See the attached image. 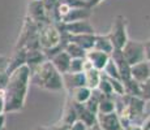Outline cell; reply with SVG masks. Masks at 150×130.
Segmentation results:
<instances>
[{"label":"cell","instance_id":"1","mask_svg":"<svg viewBox=\"0 0 150 130\" xmlns=\"http://www.w3.org/2000/svg\"><path fill=\"white\" fill-rule=\"evenodd\" d=\"M31 81V72L29 66L25 64L9 74L8 83L4 89L5 100V115L14 113L24 109L26 102L29 86Z\"/></svg>","mask_w":150,"mask_h":130},{"label":"cell","instance_id":"2","mask_svg":"<svg viewBox=\"0 0 150 130\" xmlns=\"http://www.w3.org/2000/svg\"><path fill=\"white\" fill-rule=\"evenodd\" d=\"M37 86L47 91H62L64 89L63 74L57 72L50 60H46L43 64L31 73Z\"/></svg>","mask_w":150,"mask_h":130},{"label":"cell","instance_id":"3","mask_svg":"<svg viewBox=\"0 0 150 130\" xmlns=\"http://www.w3.org/2000/svg\"><path fill=\"white\" fill-rule=\"evenodd\" d=\"M38 40L42 51L47 56V60L56 52L63 50L64 39L59 27L54 22H46L38 29Z\"/></svg>","mask_w":150,"mask_h":130},{"label":"cell","instance_id":"4","mask_svg":"<svg viewBox=\"0 0 150 130\" xmlns=\"http://www.w3.org/2000/svg\"><path fill=\"white\" fill-rule=\"evenodd\" d=\"M108 37L112 42L115 50H122L124 44L128 40V26H127V18L122 14H117L114 18L111 29L108 31Z\"/></svg>","mask_w":150,"mask_h":130},{"label":"cell","instance_id":"5","mask_svg":"<svg viewBox=\"0 0 150 130\" xmlns=\"http://www.w3.org/2000/svg\"><path fill=\"white\" fill-rule=\"evenodd\" d=\"M123 56L129 65H134L137 63L145 61V51H144V42L128 39L122 48Z\"/></svg>","mask_w":150,"mask_h":130},{"label":"cell","instance_id":"6","mask_svg":"<svg viewBox=\"0 0 150 130\" xmlns=\"http://www.w3.org/2000/svg\"><path fill=\"white\" fill-rule=\"evenodd\" d=\"M59 30L67 35H79V34H96V29L90 20H82V21L73 22H59L56 24Z\"/></svg>","mask_w":150,"mask_h":130},{"label":"cell","instance_id":"7","mask_svg":"<svg viewBox=\"0 0 150 130\" xmlns=\"http://www.w3.org/2000/svg\"><path fill=\"white\" fill-rule=\"evenodd\" d=\"M97 122L103 130H124L116 111L110 112V113H98Z\"/></svg>","mask_w":150,"mask_h":130},{"label":"cell","instance_id":"8","mask_svg":"<svg viewBox=\"0 0 150 130\" xmlns=\"http://www.w3.org/2000/svg\"><path fill=\"white\" fill-rule=\"evenodd\" d=\"M28 17L38 26L46 24V22H50L47 12H46L45 5H43L42 1H29Z\"/></svg>","mask_w":150,"mask_h":130},{"label":"cell","instance_id":"9","mask_svg":"<svg viewBox=\"0 0 150 130\" xmlns=\"http://www.w3.org/2000/svg\"><path fill=\"white\" fill-rule=\"evenodd\" d=\"M110 56H111L112 61L115 63L117 70H119L120 79L125 81V79H128V78H131V65H129L128 63H127V60L124 59L122 50H114Z\"/></svg>","mask_w":150,"mask_h":130},{"label":"cell","instance_id":"10","mask_svg":"<svg viewBox=\"0 0 150 130\" xmlns=\"http://www.w3.org/2000/svg\"><path fill=\"white\" fill-rule=\"evenodd\" d=\"M85 57L91 63L93 68L102 72L103 69H105V66L107 65V63L110 61V57L111 56H110L108 53H105V52H100V51H97V50H94V48H91V50H89L86 52Z\"/></svg>","mask_w":150,"mask_h":130},{"label":"cell","instance_id":"11","mask_svg":"<svg viewBox=\"0 0 150 130\" xmlns=\"http://www.w3.org/2000/svg\"><path fill=\"white\" fill-rule=\"evenodd\" d=\"M93 16V9L88 7L83 8H72L69 12L62 18L60 22H73V21H82V20H90ZM59 24V22H57Z\"/></svg>","mask_w":150,"mask_h":130},{"label":"cell","instance_id":"12","mask_svg":"<svg viewBox=\"0 0 150 130\" xmlns=\"http://www.w3.org/2000/svg\"><path fill=\"white\" fill-rule=\"evenodd\" d=\"M46 60H47V56H46L45 52H43L41 48L26 50V65L29 66L31 73H33L37 68H39Z\"/></svg>","mask_w":150,"mask_h":130},{"label":"cell","instance_id":"13","mask_svg":"<svg viewBox=\"0 0 150 130\" xmlns=\"http://www.w3.org/2000/svg\"><path fill=\"white\" fill-rule=\"evenodd\" d=\"M62 33V31H60ZM63 34V33H62ZM65 40L73 42L76 44H79L81 48H83L86 52L94 47V39H96V34H79V35H67L63 34Z\"/></svg>","mask_w":150,"mask_h":130},{"label":"cell","instance_id":"14","mask_svg":"<svg viewBox=\"0 0 150 130\" xmlns=\"http://www.w3.org/2000/svg\"><path fill=\"white\" fill-rule=\"evenodd\" d=\"M51 63H52V65L55 66V68L57 69V72L62 74H65L68 73V69H69V64H71V56L65 52L64 50L56 52L55 55H52V56L50 57Z\"/></svg>","mask_w":150,"mask_h":130},{"label":"cell","instance_id":"15","mask_svg":"<svg viewBox=\"0 0 150 130\" xmlns=\"http://www.w3.org/2000/svg\"><path fill=\"white\" fill-rule=\"evenodd\" d=\"M131 78L137 81L138 83H144L150 78V70H149V63L141 61L134 65H131Z\"/></svg>","mask_w":150,"mask_h":130},{"label":"cell","instance_id":"16","mask_svg":"<svg viewBox=\"0 0 150 130\" xmlns=\"http://www.w3.org/2000/svg\"><path fill=\"white\" fill-rule=\"evenodd\" d=\"M91 92H93V90L89 89L88 86H79V87L68 90V98L74 103L83 104L91 96Z\"/></svg>","mask_w":150,"mask_h":130},{"label":"cell","instance_id":"17","mask_svg":"<svg viewBox=\"0 0 150 130\" xmlns=\"http://www.w3.org/2000/svg\"><path fill=\"white\" fill-rule=\"evenodd\" d=\"M26 64V50L25 48H16V52L13 53V56L9 59L7 66V73L11 74L13 70H16L17 68Z\"/></svg>","mask_w":150,"mask_h":130},{"label":"cell","instance_id":"18","mask_svg":"<svg viewBox=\"0 0 150 130\" xmlns=\"http://www.w3.org/2000/svg\"><path fill=\"white\" fill-rule=\"evenodd\" d=\"M63 82H64V89L67 91L71 89L79 87V86H86L83 73H65L63 74Z\"/></svg>","mask_w":150,"mask_h":130},{"label":"cell","instance_id":"19","mask_svg":"<svg viewBox=\"0 0 150 130\" xmlns=\"http://www.w3.org/2000/svg\"><path fill=\"white\" fill-rule=\"evenodd\" d=\"M94 50L105 52V53L111 55L112 51L115 50L114 46H112V42L110 39L108 34H97L96 33V39H94Z\"/></svg>","mask_w":150,"mask_h":130},{"label":"cell","instance_id":"20","mask_svg":"<svg viewBox=\"0 0 150 130\" xmlns=\"http://www.w3.org/2000/svg\"><path fill=\"white\" fill-rule=\"evenodd\" d=\"M77 120H79V117H77L76 105H74V103L68 98L67 104H65V107H64L63 116L60 118V122L64 124V125H72V124L76 122Z\"/></svg>","mask_w":150,"mask_h":130},{"label":"cell","instance_id":"21","mask_svg":"<svg viewBox=\"0 0 150 130\" xmlns=\"http://www.w3.org/2000/svg\"><path fill=\"white\" fill-rule=\"evenodd\" d=\"M74 105H76L77 117H79V120L82 121L86 126H91V125H94V124H97V115L91 113L89 109H86L83 104L74 103Z\"/></svg>","mask_w":150,"mask_h":130},{"label":"cell","instance_id":"22","mask_svg":"<svg viewBox=\"0 0 150 130\" xmlns=\"http://www.w3.org/2000/svg\"><path fill=\"white\" fill-rule=\"evenodd\" d=\"M83 76H85V85L89 89H91V90L98 89V85H99L100 78H102V72L96 68H91L89 70L83 72Z\"/></svg>","mask_w":150,"mask_h":130},{"label":"cell","instance_id":"23","mask_svg":"<svg viewBox=\"0 0 150 130\" xmlns=\"http://www.w3.org/2000/svg\"><path fill=\"white\" fill-rule=\"evenodd\" d=\"M63 39H64V37H63ZM63 50L71 56V59H83V57L86 56V51L83 50V48H81L79 44H76V43L69 42V40H65V39H64Z\"/></svg>","mask_w":150,"mask_h":130},{"label":"cell","instance_id":"24","mask_svg":"<svg viewBox=\"0 0 150 130\" xmlns=\"http://www.w3.org/2000/svg\"><path fill=\"white\" fill-rule=\"evenodd\" d=\"M116 109V103H115V96H106L102 94V98L99 100V107H98V113H110Z\"/></svg>","mask_w":150,"mask_h":130},{"label":"cell","instance_id":"25","mask_svg":"<svg viewBox=\"0 0 150 130\" xmlns=\"http://www.w3.org/2000/svg\"><path fill=\"white\" fill-rule=\"evenodd\" d=\"M100 98H102V92H100L99 90H97V89H96V90H93V92H91V96L88 99V102L83 103L85 108L89 109L91 113L98 115V107H99Z\"/></svg>","mask_w":150,"mask_h":130},{"label":"cell","instance_id":"26","mask_svg":"<svg viewBox=\"0 0 150 130\" xmlns=\"http://www.w3.org/2000/svg\"><path fill=\"white\" fill-rule=\"evenodd\" d=\"M123 83H124V90H125L127 95L141 98V83H138L133 78H128V79L123 81Z\"/></svg>","mask_w":150,"mask_h":130},{"label":"cell","instance_id":"27","mask_svg":"<svg viewBox=\"0 0 150 130\" xmlns=\"http://www.w3.org/2000/svg\"><path fill=\"white\" fill-rule=\"evenodd\" d=\"M102 73L105 74L106 77H110V78H116V79H120L119 70H117L116 65H115V63L112 61L111 57H110V61L107 63V65H106V66H105V69L102 70Z\"/></svg>","mask_w":150,"mask_h":130},{"label":"cell","instance_id":"28","mask_svg":"<svg viewBox=\"0 0 150 130\" xmlns=\"http://www.w3.org/2000/svg\"><path fill=\"white\" fill-rule=\"evenodd\" d=\"M83 59H72L69 64L68 73H82L83 72Z\"/></svg>","mask_w":150,"mask_h":130},{"label":"cell","instance_id":"29","mask_svg":"<svg viewBox=\"0 0 150 130\" xmlns=\"http://www.w3.org/2000/svg\"><path fill=\"white\" fill-rule=\"evenodd\" d=\"M141 98L145 102L150 100V78L144 83H141Z\"/></svg>","mask_w":150,"mask_h":130},{"label":"cell","instance_id":"30","mask_svg":"<svg viewBox=\"0 0 150 130\" xmlns=\"http://www.w3.org/2000/svg\"><path fill=\"white\" fill-rule=\"evenodd\" d=\"M60 1L65 3L69 8H83V7H88V3L82 1V0H60Z\"/></svg>","mask_w":150,"mask_h":130},{"label":"cell","instance_id":"31","mask_svg":"<svg viewBox=\"0 0 150 130\" xmlns=\"http://www.w3.org/2000/svg\"><path fill=\"white\" fill-rule=\"evenodd\" d=\"M8 78H9V74L7 72H0V91H4L8 83Z\"/></svg>","mask_w":150,"mask_h":130},{"label":"cell","instance_id":"32","mask_svg":"<svg viewBox=\"0 0 150 130\" xmlns=\"http://www.w3.org/2000/svg\"><path fill=\"white\" fill-rule=\"evenodd\" d=\"M86 129H88V126L80 120H77L76 122H73L69 126V130H86Z\"/></svg>","mask_w":150,"mask_h":130},{"label":"cell","instance_id":"33","mask_svg":"<svg viewBox=\"0 0 150 130\" xmlns=\"http://www.w3.org/2000/svg\"><path fill=\"white\" fill-rule=\"evenodd\" d=\"M8 63H9V59L0 55V72H5V70H7Z\"/></svg>","mask_w":150,"mask_h":130},{"label":"cell","instance_id":"34","mask_svg":"<svg viewBox=\"0 0 150 130\" xmlns=\"http://www.w3.org/2000/svg\"><path fill=\"white\" fill-rule=\"evenodd\" d=\"M144 51H145V59L146 61H150V39L144 42Z\"/></svg>","mask_w":150,"mask_h":130},{"label":"cell","instance_id":"35","mask_svg":"<svg viewBox=\"0 0 150 130\" xmlns=\"http://www.w3.org/2000/svg\"><path fill=\"white\" fill-rule=\"evenodd\" d=\"M5 100H4V91H0V113H5Z\"/></svg>","mask_w":150,"mask_h":130},{"label":"cell","instance_id":"36","mask_svg":"<svg viewBox=\"0 0 150 130\" xmlns=\"http://www.w3.org/2000/svg\"><path fill=\"white\" fill-rule=\"evenodd\" d=\"M102 1H105V0H89V3H88V5H89V8H96V7H98V5L100 4Z\"/></svg>","mask_w":150,"mask_h":130},{"label":"cell","instance_id":"37","mask_svg":"<svg viewBox=\"0 0 150 130\" xmlns=\"http://www.w3.org/2000/svg\"><path fill=\"white\" fill-rule=\"evenodd\" d=\"M5 121H7V116H5V113H0V130L5 129Z\"/></svg>","mask_w":150,"mask_h":130},{"label":"cell","instance_id":"38","mask_svg":"<svg viewBox=\"0 0 150 130\" xmlns=\"http://www.w3.org/2000/svg\"><path fill=\"white\" fill-rule=\"evenodd\" d=\"M86 130H103V129L100 128V126L98 125V122H97V124H94V125H91V126H88V129Z\"/></svg>","mask_w":150,"mask_h":130},{"label":"cell","instance_id":"39","mask_svg":"<svg viewBox=\"0 0 150 130\" xmlns=\"http://www.w3.org/2000/svg\"><path fill=\"white\" fill-rule=\"evenodd\" d=\"M33 130H51V129L48 128V126H41L39 125V126H37V128H34Z\"/></svg>","mask_w":150,"mask_h":130},{"label":"cell","instance_id":"40","mask_svg":"<svg viewBox=\"0 0 150 130\" xmlns=\"http://www.w3.org/2000/svg\"><path fill=\"white\" fill-rule=\"evenodd\" d=\"M29 1H42V0H29Z\"/></svg>","mask_w":150,"mask_h":130},{"label":"cell","instance_id":"41","mask_svg":"<svg viewBox=\"0 0 150 130\" xmlns=\"http://www.w3.org/2000/svg\"><path fill=\"white\" fill-rule=\"evenodd\" d=\"M82 1H85V3H89V0H82ZM88 7H89V5H88Z\"/></svg>","mask_w":150,"mask_h":130},{"label":"cell","instance_id":"42","mask_svg":"<svg viewBox=\"0 0 150 130\" xmlns=\"http://www.w3.org/2000/svg\"><path fill=\"white\" fill-rule=\"evenodd\" d=\"M149 63V70H150V61H148Z\"/></svg>","mask_w":150,"mask_h":130}]
</instances>
